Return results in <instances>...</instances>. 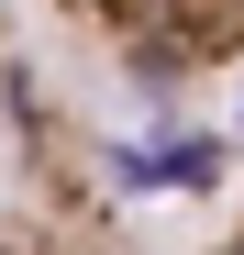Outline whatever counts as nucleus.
<instances>
[{"mask_svg": "<svg viewBox=\"0 0 244 255\" xmlns=\"http://www.w3.org/2000/svg\"><path fill=\"white\" fill-rule=\"evenodd\" d=\"M22 111H33V78L11 56V11H0V211H11V155H22Z\"/></svg>", "mask_w": 244, "mask_h": 255, "instance_id": "2", "label": "nucleus"}, {"mask_svg": "<svg viewBox=\"0 0 244 255\" xmlns=\"http://www.w3.org/2000/svg\"><path fill=\"white\" fill-rule=\"evenodd\" d=\"M45 11L133 89H200L244 67V0H45Z\"/></svg>", "mask_w": 244, "mask_h": 255, "instance_id": "1", "label": "nucleus"}, {"mask_svg": "<svg viewBox=\"0 0 244 255\" xmlns=\"http://www.w3.org/2000/svg\"><path fill=\"white\" fill-rule=\"evenodd\" d=\"M200 255H244V211H233V222H222L211 244H200Z\"/></svg>", "mask_w": 244, "mask_h": 255, "instance_id": "3", "label": "nucleus"}]
</instances>
